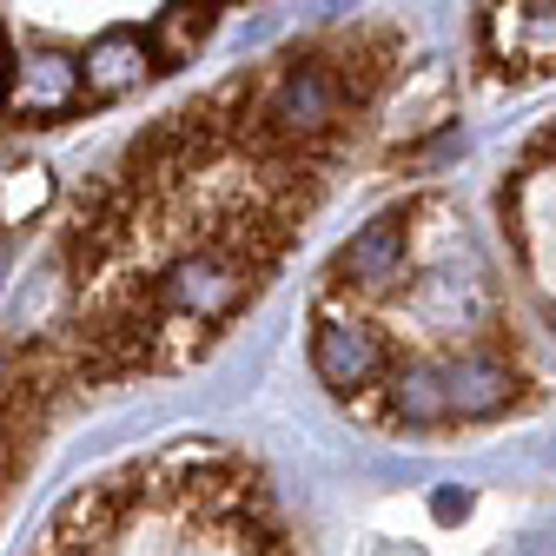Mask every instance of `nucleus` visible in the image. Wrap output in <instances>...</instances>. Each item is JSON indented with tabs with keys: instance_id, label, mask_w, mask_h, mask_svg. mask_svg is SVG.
Here are the masks:
<instances>
[{
	"instance_id": "f257e3e1",
	"label": "nucleus",
	"mask_w": 556,
	"mask_h": 556,
	"mask_svg": "<svg viewBox=\"0 0 556 556\" xmlns=\"http://www.w3.org/2000/svg\"><path fill=\"white\" fill-rule=\"evenodd\" d=\"M153 292H160L166 312H179V318H192V325L213 331L219 318H232V312L252 299V278H245L232 258H219V252H192V258H179V265L160 278Z\"/></svg>"
},
{
	"instance_id": "f03ea898",
	"label": "nucleus",
	"mask_w": 556,
	"mask_h": 556,
	"mask_svg": "<svg viewBox=\"0 0 556 556\" xmlns=\"http://www.w3.org/2000/svg\"><path fill=\"white\" fill-rule=\"evenodd\" d=\"M312 365H318V378L338 397H352V391H371L384 378V344L365 325H352L331 305H318V318H312Z\"/></svg>"
},
{
	"instance_id": "7ed1b4c3",
	"label": "nucleus",
	"mask_w": 556,
	"mask_h": 556,
	"mask_svg": "<svg viewBox=\"0 0 556 556\" xmlns=\"http://www.w3.org/2000/svg\"><path fill=\"white\" fill-rule=\"evenodd\" d=\"M74 100H80V60L60 47H40L34 60H21V74L8 87L14 119H60V113H74Z\"/></svg>"
},
{
	"instance_id": "20e7f679",
	"label": "nucleus",
	"mask_w": 556,
	"mask_h": 556,
	"mask_svg": "<svg viewBox=\"0 0 556 556\" xmlns=\"http://www.w3.org/2000/svg\"><path fill=\"white\" fill-rule=\"evenodd\" d=\"M438 378H444V417H497L517 391V378L497 352H464Z\"/></svg>"
},
{
	"instance_id": "39448f33",
	"label": "nucleus",
	"mask_w": 556,
	"mask_h": 556,
	"mask_svg": "<svg viewBox=\"0 0 556 556\" xmlns=\"http://www.w3.org/2000/svg\"><path fill=\"white\" fill-rule=\"evenodd\" d=\"M147 66H153L147 34L119 27V34L93 40V53H87V66H80V80H87V93H93V100H113V93H126L132 80H147Z\"/></svg>"
},
{
	"instance_id": "423d86ee",
	"label": "nucleus",
	"mask_w": 556,
	"mask_h": 556,
	"mask_svg": "<svg viewBox=\"0 0 556 556\" xmlns=\"http://www.w3.org/2000/svg\"><path fill=\"white\" fill-rule=\"evenodd\" d=\"M397 271H404V213L371 219L338 258V278H352V286H384Z\"/></svg>"
},
{
	"instance_id": "0eeeda50",
	"label": "nucleus",
	"mask_w": 556,
	"mask_h": 556,
	"mask_svg": "<svg viewBox=\"0 0 556 556\" xmlns=\"http://www.w3.org/2000/svg\"><path fill=\"white\" fill-rule=\"evenodd\" d=\"M384 410L397 417V425H444V378L438 365H404L384 378Z\"/></svg>"
},
{
	"instance_id": "6e6552de",
	"label": "nucleus",
	"mask_w": 556,
	"mask_h": 556,
	"mask_svg": "<svg viewBox=\"0 0 556 556\" xmlns=\"http://www.w3.org/2000/svg\"><path fill=\"white\" fill-rule=\"evenodd\" d=\"M213 21L219 14H186V8H173V14H160V27L147 34V47H153V66H173V60H186L205 34H213Z\"/></svg>"
},
{
	"instance_id": "1a4fd4ad",
	"label": "nucleus",
	"mask_w": 556,
	"mask_h": 556,
	"mask_svg": "<svg viewBox=\"0 0 556 556\" xmlns=\"http://www.w3.org/2000/svg\"><path fill=\"white\" fill-rule=\"evenodd\" d=\"M40 205H47V173L40 166L8 173V186H0V226H21L27 213H40Z\"/></svg>"
},
{
	"instance_id": "9d476101",
	"label": "nucleus",
	"mask_w": 556,
	"mask_h": 556,
	"mask_svg": "<svg viewBox=\"0 0 556 556\" xmlns=\"http://www.w3.org/2000/svg\"><path fill=\"white\" fill-rule=\"evenodd\" d=\"M14 74H21V53H14V40H8V21H0V106H8Z\"/></svg>"
},
{
	"instance_id": "9b49d317",
	"label": "nucleus",
	"mask_w": 556,
	"mask_h": 556,
	"mask_svg": "<svg viewBox=\"0 0 556 556\" xmlns=\"http://www.w3.org/2000/svg\"><path fill=\"white\" fill-rule=\"evenodd\" d=\"M438 517H444V523L470 517V497H464V491H438Z\"/></svg>"
},
{
	"instance_id": "f8f14e48",
	"label": "nucleus",
	"mask_w": 556,
	"mask_h": 556,
	"mask_svg": "<svg viewBox=\"0 0 556 556\" xmlns=\"http://www.w3.org/2000/svg\"><path fill=\"white\" fill-rule=\"evenodd\" d=\"M0 265H8V252H0Z\"/></svg>"
}]
</instances>
